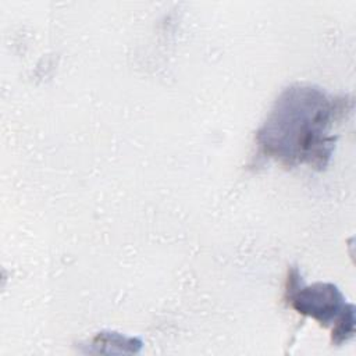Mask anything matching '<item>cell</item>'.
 Segmentation results:
<instances>
[{
    "label": "cell",
    "instance_id": "obj_1",
    "mask_svg": "<svg viewBox=\"0 0 356 356\" xmlns=\"http://www.w3.org/2000/svg\"><path fill=\"white\" fill-rule=\"evenodd\" d=\"M331 103L325 96L312 88L286 90L277 102L275 110L259 139L261 146L280 159H298L299 161L328 157L325 150L331 138L324 136L331 118Z\"/></svg>",
    "mask_w": 356,
    "mask_h": 356
},
{
    "label": "cell",
    "instance_id": "obj_2",
    "mask_svg": "<svg viewBox=\"0 0 356 356\" xmlns=\"http://www.w3.org/2000/svg\"><path fill=\"white\" fill-rule=\"evenodd\" d=\"M292 306L302 314H307L323 325L335 321L332 339L341 343L353 334V306L346 305L341 292L331 284H314L299 288L291 295Z\"/></svg>",
    "mask_w": 356,
    "mask_h": 356
}]
</instances>
